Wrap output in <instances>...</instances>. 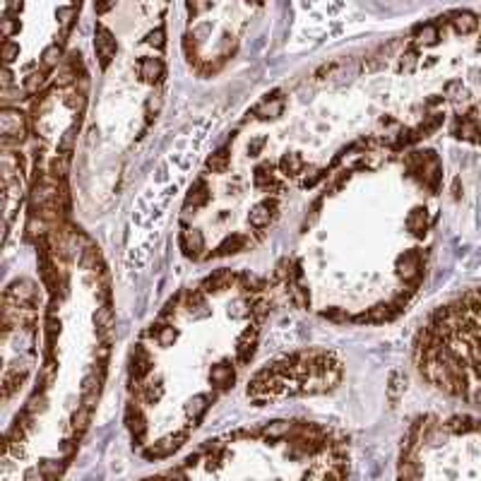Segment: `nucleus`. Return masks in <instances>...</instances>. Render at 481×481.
<instances>
[{
    "instance_id": "nucleus-20",
    "label": "nucleus",
    "mask_w": 481,
    "mask_h": 481,
    "mask_svg": "<svg viewBox=\"0 0 481 481\" xmlns=\"http://www.w3.org/2000/svg\"><path fill=\"white\" fill-rule=\"evenodd\" d=\"M255 344H257V327H248V330L240 332V337L236 339V361L238 363H248L255 354Z\"/></svg>"
},
{
    "instance_id": "nucleus-42",
    "label": "nucleus",
    "mask_w": 481,
    "mask_h": 481,
    "mask_svg": "<svg viewBox=\"0 0 481 481\" xmlns=\"http://www.w3.org/2000/svg\"><path fill=\"white\" fill-rule=\"evenodd\" d=\"M145 44H150L162 51L164 46H166V32H164V27H157L154 32H150L147 37H145Z\"/></svg>"
},
{
    "instance_id": "nucleus-43",
    "label": "nucleus",
    "mask_w": 481,
    "mask_h": 481,
    "mask_svg": "<svg viewBox=\"0 0 481 481\" xmlns=\"http://www.w3.org/2000/svg\"><path fill=\"white\" fill-rule=\"evenodd\" d=\"M291 296H294V303L298 308L310 306V294H308V289H303V286H294V289H291Z\"/></svg>"
},
{
    "instance_id": "nucleus-3",
    "label": "nucleus",
    "mask_w": 481,
    "mask_h": 481,
    "mask_svg": "<svg viewBox=\"0 0 481 481\" xmlns=\"http://www.w3.org/2000/svg\"><path fill=\"white\" fill-rule=\"evenodd\" d=\"M29 126L27 116L17 109H3L0 111V135H3V147L22 145L27 140Z\"/></svg>"
},
{
    "instance_id": "nucleus-1",
    "label": "nucleus",
    "mask_w": 481,
    "mask_h": 481,
    "mask_svg": "<svg viewBox=\"0 0 481 481\" xmlns=\"http://www.w3.org/2000/svg\"><path fill=\"white\" fill-rule=\"evenodd\" d=\"M397 481H481V421L416 419L402 438Z\"/></svg>"
},
{
    "instance_id": "nucleus-48",
    "label": "nucleus",
    "mask_w": 481,
    "mask_h": 481,
    "mask_svg": "<svg viewBox=\"0 0 481 481\" xmlns=\"http://www.w3.org/2000/svg\"><path fill=\"white\" fill-rule=\"evenodd\" d=\"M320 205H322V200H315V202H313V207H310V219L303 221V231H306V229H310V226L315 224V219H318V214H320V212H318Z\"/></svg>"
},
{
    "instance_id": "nucleus-52",
    "label": "nucleus",
    "mask_w": 481,
    "mask_h": 481,
    "mask_svg": "<svg viewBox=\"0 0 481 481\" xmlns=\"http://www.w3.org/2000/svg\"><path fill=\"white\" fill-rule=\"evenodd\" d=\"M207 8H209V5H200V3H188V5H185V10H188L190 15H197L200 10H207Z\"/></svg>"
},
{
    "instance_id": "nucleus-16",
    "label": "nucleus",
    "mask_w": 481,
    "mask_h": 481,
    "mask_svg": "<svg viewBox=\"0 0 481 481\" xmlns=\"http://www.w3.org/2000/svg\"><path fill=\"white\" fill-rule=\"evenodd\" d=\"M445 22H448V25L453 27L457 34H462V37L477 32V29L481 27L479 17L474 13H469V10H457V13H450L448 17H445Z\"/></svg>"
},
{
    "instance_id": "nucleus-6",
    "label": "nucleus",
    "mask_w": 481,
    "mask_h": 481,
    "mask_svg": "<svg viewBox=\"0 0 481 481\" xmlns=\"http://www.w3.org/2000/svg\"><path fill=\"white\" fill-rule=\"evenodd\" d=\"M395 272L400 279L409 281L412 286H419L421 274H424V260H421L419 250H404L395 262Z\"/></svg>"
},
{
    "instance_id": "nucleus-45",
    "label": "nucleus",
    "mask_w": 481,
    "mask_h": 481,
    "mask_svg": "<svg viewBox=\"0 0 481 481\" xmlns=\"http://www.w3.org/2000/svg\"><path fill=\"white\" fill-rule=\"evenodd\" d=\"M327 176V169H313V171H310V176H306V178L301 181V185L303 188H313V185H318L322 178H325Z\"/></svg>"
},
{
    "instance_id": "nucleus-39",
    "label": "nucleus",
    "mask_w": 481,
    "mask_h": 481,
    "mask_svg": "<svg viewBox=\"0 0 481 481\" xmlns=\"http://www.w3.org/2000/svg\"><path fill=\"white\" fill-rule=\"evenodd\" d=\"M75 140H78V126H70L66 133H63L61 142H58V150H61V154H70L75 147Z\"/></svg>"
},
{
    "instance_id": "nucleus-32",
    "label": "nucleus",
    "mask_w": 481,
    "mask_h": 481,
    "mask_svg": "<svg viewBox=\"0 0 481 481\" xmlns=\"http://www.w3.org/2000/svg\"><path fill=\"white\" fill-rule=\"evenodd\" d=\"M229 169V150L226 147H221V150H217L212 157L207 159V171H212V173H224Z\"/></svg>"
},
{
    "instance_id": "nucleus-33",
    "label": "nucleus",
    "mask_w": 481,
    "mask_h": 481,
    "mask_svg": "<svg viewBox=\"0 0 481 481\" xmlns=\"http://www.w3.org/2000/svg\"><path fill=\"white\" fill-rule=\"evenodd\" d=\"M183 51H185V58L188 63H195L197 68H200V39H195V34H185L183 37Z\"/></svg>"
},
{
    "instance_id": "nucleus-11",
    "label": "nucleus",
    "mask_w": 481,
    "mask_h": 481,
    "mask_svg": "<svg viewBox=\"0 0 481 481\" xmlns=\"http://www.w3.org/2000/svg\"><path fill=\"white\" fill-rule=\"evenodd\" d=\"M178 245H181V250H183V255L190 257V260L202 257V250H205L202 231H197V229H183V231L178 233Z\"/></svg>"
},
{
    "instance_id": "nucleus-21",
    "label": "nucleus",
    "mask_w": 481,
    "mask_h": 481,
    "mask_svg": "<svg viewBox=\"0 0 481 481\" xmlns=\"http://www.w3.org/2000/svg\"><path fill=\"white\" fill-rule=\"evenodd\" d=\"M248 245H250L248 236H243V233H231V236H226L219 245H217L212 257H226V255L243 253V250H248Z\"/></svg>"
},
{
    "instance_id": "nucleus-24",
    "label": "nucleus",
    "mask_w": 481,
    "mask_h": 481,
    "mask_svg": "<svg viewBox=\"0 0 481 481\" xmlns=\"http://www.w3.org/2000/svg\"><path fill=\"white\" fill-rule=\"evenodd\" d=\"M407 231L416 238H424V233L428 231V212L426 207H414L407 214Z\"/></svg>"
},
{
    "instance_id": "nucleus-41",
    "label": "nucleus",
    "mask_w": 481,
    "mask_h": 481,
    "mask_svg": "<svg viewBox=\"0 0 481 481\" xmlns=\"http://www.w3.org/2000/svg\"><path fill=\"white\" fill-rule=\"evenodd\" d=\"M15 32H20V22H17L15 17H3V20H0V37L5 41H10V37H13Z\"/></svg>"
},
{
    "instance_id": "nucleus-40",
    "label": "nucleus",
    "mask_w": 481,
    "mask_h": 481,
    "mask_svg": "<svg viewBox=\"0 0 481 481\" xmlns=\"http://www.w3.org/2000/svg\"><path fill=\"white\" fill-rule=\"evenodd\" d=\"M185 308L190 310V313H195L197 308H205V294L200 289H193L185 294Z\"/></svg>"
},
{
    "instance_id": "nucleus-7",
    "label": "nucleus",
    "mask_w": 481,
    "mask_h": 481,
    "mask_svg": "<svg viewBox=\"0 0 481 481\" xmlns=\"http://www.w3.org/2000/svg\"><path fill=\"white\" fill-rule=\"evenodd\" d=\"M152 371H154V361H152L150 351L142 347V344H135L130 351V383L133 390L138 385H142L145 380H150Z\"/></svg>"
},
{
    "instance_id": "nucleus-5",
    "label": "nucleus",
    "mask_w": 481,
    "mask_h": 481,
    "mask_svg": "<svg viewBox=\"0 0 481 481\" xmlns=\"http://www.w3.org/2000/svg\"><path fill=\"white\" fill-rule=\"evenodd\" d=\"M116 51H118V44H116V37L111 34V29L104 22H97V27H94V54H97L102 70L111 66V61L116 58Z\"/></svg>"
},
{
    "instance_id": "nucleus-25",
    "label": "nucleus",
    "mask_w": 481,
    "mask_h": 481,
    "mask_svg": "<svg viewBox=\"0 0 481 481\" xmlns=\"http://www.w3.org/2000/svg\"><path fill=\"white\" fill-rule=\"evenodd\" d=\"M443 121H445V116L441 114V111H436V114H431V116H424V121H421L416 128H412L414 142H419V140H424V138H428V135L436 133L438 128L443 126Z\"/></svg>"
},
{
    "instance_id": "nucleus-19",
    "label": "nucleus",
    "mask_w": 481,
    "mask_h": 481,
    "mask_svg": "<svg viewBox=\"0 0 481 481\" xmlns=\"http://www.w3.org/2000/svg\"><path fill=\"white\" fill-rule=\"evenodd\" d=\"M114 308H111V303H102V308H97V313H94V325H97V334L102 337L104 344L111 342V332H114Z\"/></svg>"
},
{
    "instance_id": "nucleus-36",
    "label": "nucleus",
    "mask_w": 481,
    "mask_h": 481,
    "mask_svg": "<svg viewBox=\"0 0 481 481\" xmlns=\"http://www.w3.org/2000/svg\"><path fill=\"white\" fill-rule=\"evenodd\" d=\"M0 58H3V66L10 68V63H13L15 58H20V44H15L13 39L3 41V46H0Z\"/></svg>"
},
{
    "instance_id": "nucleus-14",
    "label": "nucleus",
    "mask_w": 481,
    "mask_h": 481,
    "mask_svg": "<svg viewBox=\"0 0 481 481\" xmlns=\"http://www.w3.org/2000/svg\"><path fill=\"white\" fill-rule=\"evenodd\" d=\"M250 114H253L257 121H274V118H279V116L284 114V97H281L279 92H274L272 97L262 99V102L257 104V106L250 111Z\"/></svg>"
},
{
    "instance_id": "nucleus-38",
    "label": "nucleus",
    "mask_w": 481,
    "mask_h": 481,
    "mask_svg": "<svg viewBox=\"0 0 481 481\" xmlns=\"http://www.w3.org/2000/svg\"><path fill=\"white\" fill-rule=\"evenodd\" d=\"M443 94L450 99V102H465V99H467V90L462 87L460 80L448 82V85H445V90H443Z\"/></svg>"
},
{
    "instance_id": "nucleus-31",
    "label": "nucleus",
    "mask_w": 481,
    "mask_h": 481,
    "mask_svg": "<svg viewBox=\"0 0 481 481\" xmlns=\"http://www.w3.org/2000/svg\"><path fill=\"white\" fill-rule=\"evenodd\" d=\"M279 169L286 176H298V173L303 171L301 154H296V152H289V154H284V157H281V162H279Z\"/></svg>"
},
{
    "instance_id": "nucleus-27",
    "label": "nucleus",
    "mask_w": 481,
    "mask_h": 481,
    "mask_svg": "<svg viewBox=\"0 0 481 481\" xmlns=\"http://www.w3.org/2000/svg\"><path fill=\"white\" fill-rule=\"evenodd\" d=\"M397 58H400L397 73L412 75L414 70H416V63H419V49H416V44H409V46H404V51Z\"/></svg>"
},
{
    "instance_id": "nucleus-17",
    "label": "nucleus",
    "mask_w": 481,
    "mask_h": 481,
    "mask_svg": "<svg viewBox=\"0 0 481 481\" xmlns=\"http://www.w3.org/2000/svg\"><path fill=\"white\" fill-rule=\"evenodd\" d=\"M274 214H277V200H274V197H267V200L257 202L255 207L250 209L248 224L253 229H265L269 221H272Z\"/></svg>"
},
{
    "instance_id": "nucleus-30",
    "label": "nucleus",
    "mask_w": 481,
    "mask_h": 481,
    "mask_svg": "<svg viewBox=\"0 0 481 481\" xmlns=\"http://www.w3.org/2000/svg\"><path fill=\"white\" fill-rule=\"evenodd\" d=\"M49 75L51 73H49V70H44V68L37 70V73H29L27 80H25V92L27 94H37V97H39L41 90L46 87V82H49Z\"/></svg>"
},
{
    "instance_id": "nucleus-18",
    "label": "nucleus",
    "mask_w": 481,
    "mask_h": 481,
    "mask_svg": "<svg viewBox=\"0 0 481 481\" xmlns=\"http://www.w3.org/2000/svg\"><path fill=\"white\" fill-rule=\"evenodd\" d=\"M27 375H29L27 366H13V368L5 371V375H3V400L5 402L13 400V395L22 388V383L27 380Z\"/></svg>"
},
{
    "instance_id": "nucleus-28",
    "label": "nucleus",
    "mask_w": 481,
    "mask_h": 481,
    "mask_svg": "<svg viewBox=\"0 0 481 481\" xmlns=\"http://www.w3.org/2000/svg\"><path fill=\"white\" fill-rule=\"evenodd\" d=\"M44 334H46V356H54V344L61 337V320L56 315H49L44 322Z\"/></svg>"
},
{
    "instance_id": "nucleus-15",
    "label": "nucleus",
    "mask_w": 481,
    "mask_h": 481,
    "mask_svg": "<svg viewBox=\"0 0 481 481\" xmlns=\"http://www.w3.org/2000/svg\"><path fill=\"white\" fill-rule=\"evenodd\" d=\"M138 73H140V80L147 82V85H162V80L166 78V66H164L162 58L150 56L140 61Z\"/></svg>"
},
{
    "instance_id": "nucleus-23",
    "label": "nucleus",
    "mask_w": 481,
    "mask_h": 481,
    "mask_svg": "<svg viewBox=\"0 0 481 481\" xmlns=\"http://www.w3.org/2000/svg\"><path fill=\"white\" fill-rule=\"evenodd\" d=\"M414 37L419 46H436L443 39L441 34V22H426V25L414 27Z\"/></svg>"
},
{
    "instance_id": "nucleus-10",
    "label": "nucleus",
    "mask_w": 481,
    "mask_h": 481,
    "mask_svg": "<svg viewBox=\"0 0 481 481\" xmlns=\"http://www.w3.org/2000/svg\"><path fill=\"white\" fill-rule=\"evenodd\" d=\"M233 284H238V274L231 272V269H226V267H221V269H217V272L209 274V277L202 279L200 291L202 294H221V291L231 289Z\"/></svg>"
},
{
    "instance_id": "nucleus-22",
    "label": "nucleus",
    "mask_w": 481,
    "mask_h": 481,
    "mask_svg": "<svg viewBox=\"0 0 481 481\" xmlns=\"http://www.w3.org/2000/svg\"><path fill=\"white\" fill-rule=\"evenodd\" d=\"M207 202H209V188H207V183H205L202 178H197L195 183L190 185V190H188L183 209L188 212V209L193 207V212H195V209L205 207V205H207Z\"/></svg>"
},
{
    "instance_id": "nucleus-50",
    "label": "nucleus",
    "mask_w": 481,
    "mask_h": 481,
    "mask_svg": "<svg viewBox=\"0 0 481 481\" xmlns=\"http://www.w3.org/2000/svg\"><path fill=\"white\" fill-rule=\"evenodd\" d=\"M322 318H327V320H349V315H344L342 310H337V308H330V310H322Z\"/></svg>"
},
{
    "instance_id": "nucleus-34",
    "label": "nucleus",
    "mask_w": 481,
    "mask_h": 481,
    "mask_svg": "<svg viewBox=\"0 0 481 481\" xmlns=\"http://www.w3.org/2000/svg\"><path fill=\"white\" fill-rule=\"evenodd\" d=\"M75 80H78V73H75V70L66 63V66H61V70H58V75L54 80V87H56V90H66V87L73 85Z\"/></svg>"
},
{
    "instance_id": "nucleus-2",
    "label": "nucleus",
    "mask_w": 481,
    "mask_h": 481,
    "mask_svg": "<svg viewBox=\"0 0 481 481\" xmlns=\"http://www.w3.org/2000/svg\"><path fill=\"white\" fill-rule=\"evenodd\" d=\"M404 164H407L409 176L419 178L428 190H438V185H441V181H443V169H441V162H438L436 152H431V150L412 152V154H407Z\"/></svg>"
},
{
    "instance_id": "nucleus-37",
    "label": "nucleus",
    "mask_w": 481,
    "mask_h": 481,
    "mask_svg": "<svg viewBox=\"0 0 481 481\" xmlns=\"http://www.w3.org/2000/svg\"><path fill=\"white\" fill-rule=\"evenodd\" d=\"M238 284L243 291H262L265 289V281H262L260 277H255V274H250V272L238 274Z\"/></svg>"
},
{
    "instance_id": "nucleus-8",
    "label": "nucleus",
    "mask_w": 481,
    "mask_h": 481,
    "mask_svg": "<svg viewBox=\"0 0 481 481\" xmlns=\"http://www.w3.org/2000/svg\"><path fill=\"white\" fill-rule=\"evenodd\" d=\"M400 313H402V310L390 301V303H378V306L363 310V313L354 315V318H349V320H351V322H356V325H380V322L395 320Z\"/></svg>"
},
{
    "instance_id": "nucleus-47",
    "label": "nucleus",
    "mask_w": 481,
    "mask_h": 481,
    "mask_svg": "<svg viewBox=\"0 0 481 481\" xmlns=\"http://www.w3.org/2000/svg\"><path fill=\"white\" fill-rule=\"evenodd\" d=\"M269 313V303L267 301H257L253 308H250V315L255 318V322H262L265 320V315Z\"/></svg>"
},
{
    "instance_id": "nucleus-13",
    "label": "nucleus",
    "mask_w": 481,
    "mask_h": 481,
    "mask_svg": "<svg viewBox=\"0 0 481 481\" xmlns=\"http://www.w3.org/2000/svg\"><path fill=\"white\" fill-rule=\"evenodd\" d=\"M253 183L260 188V190L265 193H279L284 183H281V178L277 173H274V166L272 164H260V166H255L253 171Z\"/></svg>"
},
{
    "instance_id": "nucleus-55",
    "label": "nucleus",
    "mask_w": 481,
    "mask_h": 481,
    "mask_svg": "<svg viewBox=\"0 0 481 481\" xmlns=\"http://www.w3.org/2000/svg\"><path fill=\"white\" fill-rule=\"evenodd\" d=\"M114 8V3H104V5H97V13L102 15V13H106V10Z\"/></svg>"
},
{
    "instance_id": "nucleus-51",
    "label": "nucleus",
    "mask_w": 481,
    "mask_h": 481,
    "mask_svg": "<svg viewBox=\"0 0 481 481\" xmlns=\"http://www.w3.org/2000/svg\"><path fill=\"white\" fill-rule=\"evenodd\" d=\"M262 145H265V138L253 140V142L248 145V154H250V157H257V154H260V150H262Z\"/></svg>"
},
{
    "instance_id": "nucleus-44",
    "label": "nucleus",
    "mask_w": 481,
    "mask_h": 481,
    "mask_svg": "<svg viewBox=\"0 0 481 481\" xmlns=\"http://www.w3.org/2000/svg\"><path fill=\"white\" fill-rule=\"evenodd\" d=\"M289 267H291V260L289 257H281V260L277 262V267H274V281H281V279H289L291 277V272H289Z\"/></svg>"
},
{
    "instance_id": "nucleus-26",
    "label": "nucleus",
    "mask_w": 481,
    "mask_h": 481,
    "mask_svg": "<svg viewBox=\"0 0 481 481\" xmlns=\"http://www.w3.org/2000/svg\"><path fill=\"white\" fill-rule=\"evenodd\" d=\"M70 173V154H58L51 159L49 164V176L56 181V183H66Z\"/></svg>"
},
{
    "instance_id": "nucleus-46",
    "label": "nucleus",
    "mask_w": 481,
    "mask_h": 481,
    "mask_svg": "<svg viewBox=\"0 0 481 481\" xmlns=\"http://www.w3.org/2000/svg\"><path fill=\"white\" fill-rule=\"evenodd\" d=\"M402 375H400V371H392L390 373V388H388V392H390V400L395 402L397 397H400V390H402Z\"/></svg>"
},
{
    "instance_id": "nucleus-9",
    "label": "nucleus",
    "mask_w": 481,
    "mask_h": 481,
    "mask_svg": "<svg viewBox=\"0 0 481 481\" xmlns=\"http://www.w3.org/2000/svg\"><path fill=\"white\" fill-rule=\"evenodd\" d=\"M453 135L465 142H481V126L477 121V109H469L453 121Z\"/></svg>"
},
{
    "instance_id": "nucleus-29",
    "label": "nucleus",
    "mask_w": 481,
    "mask_h": 481,
    "mask_svg": "<svg viewBox=\"0 0 481 481\" xmlns=\"http://www.w3.org/2000/svg\"><path fill=\"white\" fill-rule=\"evenodd\" d=\"M61 61H63V46L61 44H51V46H46L44 49V54H41V68L44 70H54L61 66Z\"/></svg>"
},
{
    "instance_id": "nucleus-12",
    "label": "nucleus",
    "mask_w": 481,
    "mask_h": 481,
    "mask_svg": "<svg viewBox=\"0 0 481 481\" xmlns=\"http://www.w3.org/2000/svg\"><path fill=\"white\" fill-rule=\"evenodd\" d=\"M233 383H236V371H233V366L229 361H219L209 368V385H212L217 392H224L229 388H233Z\"/></svg>"
},
{
    "instance_id": "nucleus-53",
    "label": "nucleus",
    "mask_w": 481,
    "mask_h": 481,
    "mask_svg": "<svg viewBox=\"0 0 481 481\" xmlns=\"http://www.w3.org/2000/svg\"><path fill=\"white\" fill-rule=\"evenodd\" d=\"M334 68H337V63H327V66H322V68L318 70V73H315V78L322 80V75H330Z\"/></svg>"
},
{
    "instance_id": "nucleus-4",
    "label": "nucleus",
    "mask_w": 481,
    "mask_h": 481,
    "mask_svg": "<svg viewBox=\"0 0 481 481\" xmlns=\"http://www.w3.org/2000/svg\"><path fill=\"white\" fill-rule=\"evenodd\" d=\"M3 306H13L22 310H34L37 308V286L29 279H17L5 289L3 294Z\"/></svg>"
},
{
    "instance_id": "nucleus-49",
    "label": "nucleus",
    "mask_w": 481,
    "mask_h": 481,
    "mask_svg": "<svg viewBox=\"0 0 481 481\" xmlns=\"http://www.w3.org/2000/svg\"><path fill=\"white\" fill-rule=\"evenodd\" d=\"M0 85H3V90H10L13 87V70L3 66V73H0Z\"/></svg>"
},
{
    "instance_id": "nucleus-35",
    "label": "nucleus",
    "mask_w": 481,
    "mask_h": 481,
    "mask_svg": "<svg viewBox=\"0 0 481 481\" xmlns=\"http://www.w3.org/2000/svg\"><path fill=\"white\" fill-rule=\"evenodd\" d=\"M178 339V330L173 325H159V332H157V342L159 347H173V342Z\"/></svg>"
},
{
    "instance_id": "nucleus-54",
    "label": "nucleus",
    "mask_w": 481,
    "mask_h": 481,
    "mask_svg": "<svg viewBox=\"0 0 481 481\" xmlns=\"http://www.w3.org/2000/svg\"><path fill=\"white\" fill-rule=\"evenodd\" d=\"M159 106H162V99L159 97H152L150 102H147V111L154 109V114H157V111H159Z\"/></svg>"
}]
</instances>
